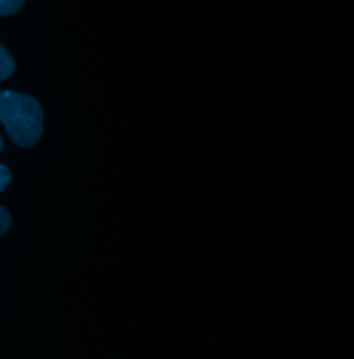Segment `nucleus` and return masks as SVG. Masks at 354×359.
I'll use <instances>...</instances> for the list:
<instances>
[{
    "instance_id": "obj_1",
    "label": "nucleus",
    "mask_w": 354,
    "mask_h": 359,
    "mask_svg": "<svg viewBox=\"0 0 354 359\" xmlns=\"http://www.w3.org/2000/svg\"><path fill=\"white\" fill-rule=\"evenodd\" d=\"M0 122L10 138L21 148L37 145L44 135V111L31 95L0 91Z\"/></svg>"
},
{
    "instance_id": "obj_2",
    "label": "nucleus",
    "mask_w": 354,
    "mask_h": 359,
    "mask_svg": "<svg viewBox=\"0 0 354 359\" xmlns=\"http://www.w3.org/2000/svg\"><path fill=\"white\" fill-rule=\"evenodd\" d=\"M15 69V64L13 57L8 54V51L0 45V82L7 79L10 75H13Z\"/></svg>"
},
{
    "instance_id": "obj_3",
    "label": "nucleus",
    "mask_w": 354,
    "mask_h": 359,
    "mask_svg": "<svg viewBox=\"0 0 354 359\" xmlns=\"http://www.w3.org/2000/svg\"><path fill=\"white\" fill-rule=\"evenodd\" d=\"M24 6V0H0V15L15 14Z\"/></svg>"
},
{
    "instance_id": "obj_4",
    "label": "nucleus",
    "mask_w": 354,
    "mask_h": 359,
    "mask_svg": "<svg viewBox=\"0 0 354 359\" xmlns=\"http://www.w3.org/2000/svg\"><path fill=\"white\" fill-rule=\"evenodd\" d=\"M11 225V216L6 208L0 205V236L8 231Z\"/></svg>"
},
{
    "instance_id": "obj_5",
    "label": "nucleus",
    "mask_w": 354,
    "mask_h": 359,
    "mask_svg": "<svg viewBox=\"0 0 354 359\" xmlns=\"http://www.w3.org/2000/svg\"><path fill=\"white\" fill-rule=\"evenodd\" d=\"M10 181H11V173L8 168L0 163V192H3L8 187Z\"/></svg>"
},
{
    "instance_id": "obj_6",
    "label": "nucleus",
    "mask_w": 354,
    "mask_h": 359,
    "mask_svg": "<svg viewBox=\"0 0 354 359\" xmlns=\"http://www.w3.org/2000/svg\"><path fill=\"white\" fill-rule=\"evenodd\" d=\"M1 149H3V138L0 137V152H1Z\"/></svg>"
}]
</instances>
